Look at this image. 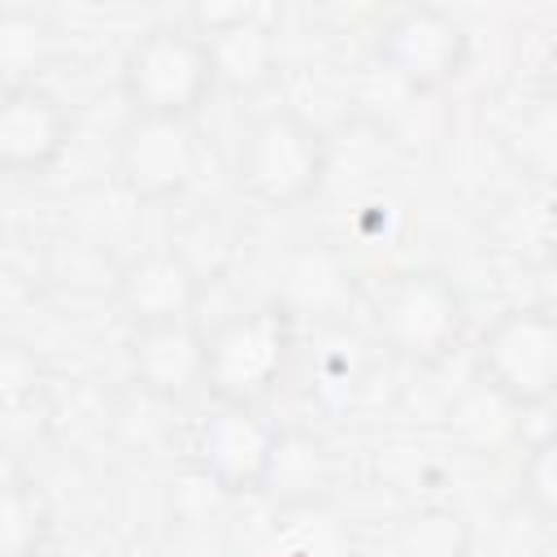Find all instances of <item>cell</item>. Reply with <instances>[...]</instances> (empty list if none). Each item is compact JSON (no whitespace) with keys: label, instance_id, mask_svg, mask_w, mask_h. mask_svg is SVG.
I'll return each instance as SVG.
<instances>
[{"label":"cell","instance_id":"obj_5","mask_svg":"<svg viewBox=\"0 0 557 557\" xmlns=\"http://www.w3.org/2000/svg\"><path fill=\"white\" fill-rule=\"evenodd\" d=\"M479 383L509 409H540L557 400V309L513 305L492 318L474 348Z\"/></svg>","mask_w":557,"mask_h":557},{"label":"cell","instance_id":"obj_8","mask_svg":"<svg viewBox=\"0 0 557 557\" xmlns=\"http://www.w3.org/2000/svg\"><path fill=\"white\" fill-rule=\"evenodd\" d=\"M117 178L139 200H174L196 183L200 170V144L191 122H152L131 117V126L117 139Z\"/></svg>","mask_w":557,"mask_h":557},{"label":"cell","instance_id":"obj_17","mask_svg":"<svg viewBox=\"0 0 557 557\" xmlns=\"http://www.w3.org/2000/svg\"><path fill=\"white\" fill-rule=\"evenodd\" d=\"M44 535H48V505H44V496L30 483L9 479V487L0 496V544H4V557L39 553Z\"/></svg>","mask_w":557,"mask_h":557},{"label":"cell","instance_id":"obj_3","mask_svg":"<svg viewBox=\"0 0 557 557\" xmlns=\"http://www.w3.org/2000/svg\"><path fill=\"white\" fill-rule=\"evenodd\" d=\"M326 165V135L300 109L257 113L235 144V183L252 205L270 213L305 205L322 187Z\"/></svg>","mask_w":557,"mask_h":557},{"label":"cell","instance_id":"obj_14","mask_svg":"<svg viewBox=\"0 0 557 557\" xmlns=\"http://www.w3.org/2000/svg\"><path fill=\"white\" fill-rule=\"evenodd\" d=\"M348 296V270L335 248L326 244H300L283 257V283H278V305L300 318V313H335Z\"/></svg>","mask_w":557,"mask_h":557},{"label":"cell","instance_id":"obj_7","mask_svg":"<svg viewBox=\"0 0 557 557\" xmlns=\"http://www.w3.org/2000/svg\"><path fill=\"white\" fill-rule=\"evenodd\" d=\"M374 57L413 96H426L448 87L466 70L470 35L466 22L444 4H405L379 26Z\"/></svg>","mask_w":557,"mask_h":557},{"label":"cell","instance_id":"obj_12","mask_svg":"<svg viewBox=\"0 0 557 557\" xmlns=\"http://www.w3.org/2000/svg\"><path fill=\"white\" fill-rule=\"evenodd\" d=\"M191 17H196L191 30L205 35L213 52L218 83L235 91H257L274 78L278 39H274V26L252 4H200L191 9Z\"/></svg>","mask_w":557,"mask_h":557},{"label":"cell","instance_id":"obj_2","mask_svg":"<svg viewBox=\"0 0 557 557\" xmlns=\"http://www.w3.org/2000/svg\"><path fill=\"white\" fill-rule=\"evenodd\" d=\"M466 322L470 313H466L457 283L426 265L396 270L370 292L374 339L409 366L448 361L466 339Z\"/></svg>","mask_w":557,"mask_h":557},{"label":"cell","instance_id":"obj_16","mask_svg":"<svg viewBox=\"0 0 557 557\" xmlns=\"http://www.w3.org/2000/svg\"><path fill=\"white\" fill-rule=\"evenodd\" d=\"M518 500L540 527L557 531V426L527 444L518 461Z\"/></svg>","mask_w":557,"mask_h":557},{"label":"cell","instance_id":"obj_18","mask_svg":"<svg viewBox=\"0 0 557 557\" xmlns=\"http://www.w3.org/2000/svg\"><path fill=\"white\" fill-rule=\"evenodd\" d=\"M540 261L557 270V196L548 200V213H544V235H540Z\"/></svg>","mask_w":557,"mask_h":557},{"label":"cell","instance_id":"obj_4","mask_svg":"<svg viewBox=\"0 0 557 557\" xmlns=\"http://www.w3.org/2000/svg\"><path fill=\"white\" fill-rule=\"evenodd\" d=\"M296 352V318L278 300L248 305L209 331L205 392L213 400L261 409L283 383Z\"/></svg>","mask_w":557,"mask_h":557},{"label":"cell","instance_id":"obj_13","mask_svg":"<svg viewBox=\"0 0 557 557\" xmlns=\"http://www.w3.org/2000/svg\"><path fill=\"white\" fill-rule=\"evenodd\" d=\"M331 483H335L331 448L313 431L283 426L261 492L270 500H278V505H313V500H322L331 492Z\"/></svg>","mask_w":557,"mask_h":557},{"label":"cell","instance_id":"obj_11","mask_svg":"<svg viewBox=\"0 0 557 557\" xmlns=\"http://www.w3.org/2000/svg\"><path fill=\"white\" fill-rule=\"evenodd\" d=\"M74 122L65 104L39 83H9L0 91V170L44 174L70 148Z\"/></svg>","mask_w":557,"mask_h":557},{"label":"cell","instance_id":"obj_20","mask_svg":"<svg viewBox=\"0 0 557 557\" xmlns=\"http://www.w3.org/2000/svg\"><path fill=\"white\" fill-rule=\"evenodd\" d=\"M287 557H313V553H287Z\"/></svg>","mask_w":557,"mask_h":557},{"label":"cell","instance_id":"obj_1","mask_svg":"<svg viewBox=\"0 0 557 557\" xmlns=\"http://www.w3.org/2000/svg\"><path fill=\"white\" fill-rule=\"evenodd\" d=\"M117 87L131 117L196 122L218 91V65L205 35L183 26H152L126 48Z\"/></svg>","mask_w":557,"mask_h":557},{"label":"cell","instance_id":"obj_10","mask_svg":"<svg viewBox=\"0 0 557 557\" xmlns=\"http://www.w3.org/2000/svg\"><path fill=\"white\" fill-rule=\"evenodd\" d=\"M126 361H131L135 383L144 392H152L157 400H187V396L205 392L209 331L200 326V318L131 326Z\"/></svg>","mask_w":557,"mask_h":557},{"label":"cell","instance_id":"obj_6","mask_svg":"<svg viewBox=\"0 0 557 557\" xmlns=\"http://www.w3.org/2000/svg\"><path fill=\"white\" fill-rule=\"evenodd\" d=\"M278 431L283 426L261 418V409H252V405L213 400L187 431V457H191L196 474L226 496L261 492Z\"/></svg>","mask_w":557,"mask_h":557},{"label":"cell","instance_id":"obj_15","mask_svg":"<svg viewBox=\"0 0 557 557\" xmlns=\"http://www.w3.org/2000/svg\"><path fill=\"white\" fill-rule=\"evenodd\" d=\"M396 557H470V527L448 505H418L392 540Z\"/></svg>","mask_w":557,"mask_h":557},{"label":"cell","instance_id":"obj_9","mask_svg":"<svg viewBox=\"0 0 557 557\" xmlns=\"http://www.w3.org/2000/svg\"><path fill=\"white\" fill-rule=\"evenodd\" d=\"M113 292H117V309L126 313L131 326L178 322V318H196L205 274L178 244H161V248L131 257L117 270Z\"/></svg>","mask_w":557,"mask_h":557},{"label":"cell","instance_id":"obj_19","mask_svg":"<svg viewBox=\"0 0 557 557\" xmlns=\"http://www.w3.org/2000/svg\"><path fill=\"white\" fill-rule=\"evenodd\" d=\"M540 557H557V548H544V553H540Z\"/></svg>","mask_w":557,"mask_h":557}]
</instances>
